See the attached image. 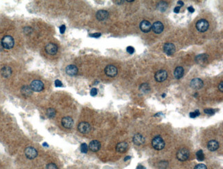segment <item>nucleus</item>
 <instances>
[{
	"label": "nucleus",
	"mask_w": 223,
	"mask_h": 169,
	"mask_svg": "<svg viewBox=\"0 0 223 169\" xmlns=\"http://www.w3.org/2000/svg\"><path fill=\"white\" fill-rule=\"evenodd\" d=\"M165 142H164L163 139L162 138L161 136L157 135L154 138L152 141V145H153V148L157 151H160L162 150L165 147Z\"/></svg>",
	"instance_id": "nucleus-1"
},
{
	"label": "nucleus",
	"mask_w": 223,
	"mask_h": 169,
	"mask_svg": "<svg viewBox=\"0 0 223 169\" xmlns=\"http://www.w3.org/2000/svg\"><path fill=\"white\" fill-rule=\"evenodd\" d=\"M189 157V151L187 148H181L176 153V158L179 161L184 162L188 159Z\"/></svg>",
	"instance_id": "nucleus-2"
},
{
	"label": "nucleus",
	"mask_w": 223,
	"mask_h": 169,
	"mask_svg": "<svg viewBox=\"0 0 223 169\" xmlns=\"http://www.w3.org/2000/svg\"><path fill=\"white\" fill-rule=\"evenodd\" d=\"M1 44L3 45L4 49H10L13 47L14 41L11 36H5L1 40Z\"/></svg>",
	"instance_id": "nucleus-3"
},
{
	"label": "nucleus",
	"mask_w": 223,
	"mask_h": 169,
	"mask_svg": "<svg viewBox=\"0 0 223 169\" xmlns=\"http://www.w3.org/2000/svg\"><path fill=\"white\" fill-rule=\"evenodd\" d=\"M196 29L200 32H205L208 30L209 24L207 20L201 19L196 23Z\"/></svg>",
	"instance_id": "nucleus-4"
},
{
	"label": "nucleus",
	"mask_w": 223,
	"mask_h": 169,
	"mask_svg": "<svg viewBox=\"0 0 223 169\" xmlns=\"http://www.w3.org/2000/svg\"><path fill=\"white\" fill-rule=\"evenodd\" d=\"M118 68L116 66H115L113 64H109L107 65L105 68V73L107 76L111 77V78H114L118 75Z\"/></svg>",
	"instance_id": "nucleus-5"
},
{
	"label": "nucleus",
	"mask_w": 223,
	"mask_h": 169,
	"mask_svg": "<svg viewBox=\"0 0 223 169\" xmlns=\"http://www.w3.org/2000/svg\"><path fill=\"white\" fill-rule=\"evenodd\" d=\"M30 87L32 91L41 92L44 89V84L41 80H34L31 82Z\"/></svg>",
	"instance_id": "nucleus-6"
},
{
	"label": "nucleus",
	"mask_w": 223,
	"mask_h": 169,
	"mask_svg": "<svg viewBox=\"0 0 223 169\" xmlns=\"http://www.w3.org/2000/svg\"><path fill=\"white\" fill-rule=\"evenodd\" d=\"M25 155L27 158L30 160H33L38 155V152L37 149L32 147H28L25 149Z\"/></svg>",
	"instance_id": "nucleus-7"
},
{
	"label": "nucleus",
	"mask_w": 223,
	"mask_h": 169,
	"mask_svg": "<svg viewBox=\"0 0 223 169\" xmlns=\"http://www.w3.org/2000/svg\"><path fill=\"white\" fill-rule=\"evenodd\" d=\"M91 127L87 122H81L78 126V130L82 133H88L90 132Z\"/></svg>",
	"instance_id": "nucleus-8"
},
{
	"label": "nucleus",
	"mask_w": 223,
	"mask_h": 169,
	"mask_svg": "<svg viewBox=\"0 0 223 169\" xmlns=\"http://www.w3.org/2000/svg\"><path fill=\"white\" fill-rule=\"evenodd\" d=\"M168 78V73L165 70H159L155 73V78L157 82H164Z\"/></svg>",
	"instance_id": "nucleus-9"
},
{
	"label": "nucleus",
	"mask_w": 223,
	"mask_h": 169,
	"mask_svg": "<svg viewBox=\"0 0 223 169\" xmlns=\"http://www.w3.org/2000/svg\"><path fill=\"white\" fill-rule=\"evenodd\" d=\"M58 49V46L56 45V44L52 43H49L47 44L45 47V51L48 54H49V55H55V54L57 53Z\"/></svg>",
	"instance_id": "nucleus-10"
},
{
	"label": "nucleus",
	"mask_w": 223,
	"mask_h": 169,
	"mask_svg": "<svg viewBox=\"0 0 223 169\" xmlns=\"http://www.w3.org/2000/svg\"><path fill=\"white\" fill-rule=\"evenodd\" d=\"M175 51H176V47L174 44L167 43H166L163 46V51L167 54L168 56H171L172 54L174 53Z\"/></svg>",
	"instance_id": "nucleus-11"
},
{
	"label": "nucleus",
	"mask_w": 223,
	"mask_h": 169,
	"mask_svg": "<svg viewBox=\"0 0 223 169\" xmlns=\"http://www.w3.org/2000/svg\"><path fill=\"white\" fill-rule=\"evenodd\" d=\"M62 126L66 129H71L74 126V120L70 116H65L61 121Z\"/></svg>",
	"instance_id": "nucleus-12"
},
{
	"label": "nucleus",
	"mask_w": 223,
	"mask_h": 169,
	"mask_svg": "<svg viewBox=\"0 0 223 169\" xmlns=\"http://www.w3.org/2000/svg\"><path fill=\"white\" fill-rule=\"evenodd\" d=\"M139 28H140L141 30L143 32L147 33V32H149L150 31L152 30V25L151 23L148 21L143 20L140 23Z\"/></svg>",
	"instance_id": "nucleus-13"
},
{
	"label": "nucleus",
	"mask_w": 223,
	"mask_h": 169,
	"mask_svg": "<svg viewBox=\"0 0 223 169\" xmlns=\"http://www.w3.org/2000/svg\"><path fill=\"white\" fill-rule=\"evenodd\" d=\"M164 26L163 24L160 21H156L152 26V30L155 34H161L163 31Z\"/></svg>",
	"instance_id": "nucleus-14"
},
{
	"label": "nucleus",
	"mask_w": 223,
	"mask_h": 169,
	"mask_svg": "<svg viewBox=\"0 0 223 169\" xmlns=\"http://www.w3.org/2000/svg\"><path fill=\"white\" fill-rule=\"evenodd\" d=\"M190 86L194 89H201L203 86V80L199 78H194L191 81Z\"/></svg>",
	"instance_id": "nucleus-15"
},
{
	"label": "nucleus",
	"mask_w": 223,
	"mask_h": 169,
	"mask_svg": "<svg viewBox=\"0 0 223 169\" xmlns=\"http://www.w3.org/2000/svg\"><path fill=\"white\" fill-rule=\"evenodd\" d=\"M133 143L137 146H140L145 143V138L140 133H137L133 138Z\"/></svg>",
	"instance_id": "nucleus-16"
},
{
	"label": "nucleus",
	"mask_w": 223,
	"mask_h": 169,
	"mask_svg": "<svg viewBox=\"0 0 223 169\" xmlns=\"http://www.w3.org/2000/svg\"><path fill=\"white\" fill-rule=\"evenodd\" d=\"M78 68L76 66L74 65V64H70L68 65L65 68V72L66 73L70 76H74L78 73Z\"/></svg>",
	"instance_id": "nucleus-17"
},
{
	"label": "nucleus",
	"mask_w": 223,
	"mask_h": 169,
	"mask_svg": "<svg viewBox=\"0 0 223 169\" xmlns=\"http://www.w3.org/2000/svg\"><path fill=\"white\" fill-rule=\"evenodd\" d=\"M128 148V143L126 142H121V143H118L116 146V151L117 152L120 153H124V152L127 151Z\"/></svg>",
	"instance_id": "nucleus-18"
},
{
	"label": "nucleus",
	"mask_w": 223,
	"mask_h": 169,
	"mask_svg": "<svg viewBox=\"0 0 223 169\" xmlns=\"http://www.w3.org/2000/svg\"><path fill=\"white\" fill-rule=\"evenodd\" d=\"M101 144L98 140H92L89 143V148L91 151L97 152L100 149Z\"/></svg>",
	"instance_id": "nucleus-19"
},
{
	"label": "nucleus",
	"mask_w": 223,
	"mask_h": 169,
	"mask_svg": "<svg viewBox=\"0 0 223 169\" xmlns=\"http://www.w3.org/2000/svg\"><path fill=\"white\" fill-rule=\"evenodd\" d=\"M109 16V14L107 10H99V11H98L96 13V18L99 21H105L107 19H108Z\"/></svg>",
	"instance_id": "nucleus-20"
},
{
	"label": "nucleus",
	"mask_w": 223,
	"mask_h": 169,
	"mask_svg": "<svg viewBox=\"0 0 223 169\" xmlns=\"http://www.w3.org/2000/svg\"><path fill=\"white\" fill-rule=\"evenodd\" d=\"M208 60V56L206 54H200V55L197 56L196 57V62L198 64H201V65H203L205 63H207Z\"/></svg>",
	"instance_id": "nucleus-21"
},
{
	"label": "nucleus",
	"mask_w": 223,
	"mask_h": 169,
	"mask_svg": "<svg viewBox=\"0 0 223 169\" xmlns=\"http://www.w3.org/2000/svg\"><path fill=\"white\" fill-rule=\"evenodd\" d=\"M207 148L209 151H215L219 148V144L216 140H210L207 144Z\"/></svg>",
	"instance_id": "nucleus-22"
},
{
	"label": "nucleus",
	"mask_w": 223,
	"mask_h": 169,
	"mask_svg": "<svg viewBox=\"0 0 223 169\" xmlns=\"http://www.w3.org/2000/svg\"><path fill=\"white\" fill-rule=\"evenodd\" d=\"M1 76L4 77V78H9V77L11 76L12 74V69L10 66H4L3 68H1Z\"/></svg>",
	"instance_id": "nucleus-23"
},
{
	"label": "nucleus",
	"mask_w": 223,
	"mask_h": 169,
	"mask_svg": "<svg viewBox=\"0 0 223 169\" xmlns=\"http://www.w3.org/2000/svg\"><path fill=\"white\" fill-rule=\"evenodd\" d=\"M174 74L175 78L178 79V80L181 79L183 76V74H184V69L181 66H178V67L175 68Z\"/></svg>",
	"instance_id": "nucleus-24"
},
{
	"label": "nucleus",
	"mask_w": 223,
	"mask_h": 169,
	"mask_svg": "<svg viewBox=\"0 0 223 169\" xmlns=\"http://www.w3.org/2000/svg\"><path fill=\"white\" fill-rule=\"evenodd\" d=\"M21 91H22V93L26 97H28V96L32 95V90L30 88V86H24L21 89Z\"/></svg>",
	"instance_id": "nucleus-25"
},
{
	"label": "nucleus",
	"mask_w": 223,
	"mask_h": 169,
	"mask_svg": "<svg viewBox=\"0 0 223 169\" xmlns=\"http://www.w3.org/2000/svg\"><path fill=\"white\" fill-rule=\"evenodd\" d=\"M168 8V4L165 1H160L159 4H157V8L158 10H159L160 11L164 12L166 11V9Z\"/></svg>",
	"instance_id": "nucleus-26"
},
{
	"label": "nucleus",
	"mask_w": 223,
	"mask_h": 169,
	"mask_svg": "<svg viewBox=\"0 0 223 169\" xmlns=\"http://www.w3.org/2000/svg\"><path fill=\"white\" fill-rule=\"evenodd\" d=\"M46 114H47V116H48L49 118H52L56 116V112L55 109L50 108H48V109H47V112H46Z\"/></svg>",
	"instance_id": "nucleus-27"
},
{
	"label": "nucleus",
	"mask_w": 223,
	"mask_h": 169,
	"mask_svg": "<svg viewBox=\"0 0 223 169\" xmlns=\"http://www.w3.org/2000/svg\"><path fill=\"white\" fill-rule=\"evenodd\" d=\"M196 158H197V160L200 162L203 161V160H205V155H204L203 151H202V150H199V151H197Z\"/></svg>",
	"instance_id": "nucleus-28"
},
{
	"label": "nucleus",
	"mask_w": 223,
	"mask_h": 169,
	"mask_svg": "<svg viewBox=\"0 0 223 169\" xmlns=\"http://www.w3.org/2000/svg\"><path fill=\"white\" fill-rule=\"evenodd\" d=\"M139 89H140V91L143 92V93H148V92L150 91V86L148 84L144 83V84H142L140 86Z\"/></svg>",
	"instance_id": "nucleus-29"
},
{
	"label": "nucleus",
	"mask_w": 223,
	"mask_h": 169,
	"mask_svg": "<svg viewBox=\"0 0 223 169\" xmlns=\"http://www.w3.org/2000/svg\"><path fill=\"white\" fill-rule=\"evenodd\" d=\"M88 146L86 143H82L80 146V151L82 153H87L88 151Z\"/></svg>",
	"instance_id": "nucleus-30"
},
{
	"label": "nucleus",
	"mask_w": 223,
	"mask_h": 169,
	"mask_svg": "<svg viewBox=\"0 0 223 169\" xmlns=\"http://www.w3.org/2000/svg\"><path fill=\"white\" fill-rule=\"evenodd\" d=\"M199 115H200V112H199V110H196L195 112H191V113L189 114V116L192 118H194L196 117V116H199Z\"/></svg>",
	"instance_id": "nucleus-31"
},
{
	"label": "nucleus",
	"mask_w": 223,
	"mask_h": 169,
	"mask_svg": "<svg viewBox=\"0 0 223 169\" xmlns=\"http://www.w3.org/2000/svg\"><path fill=\"white\" fill-rule=\"evenodd\" d=\"M204 112L205 114H208V115H213L215 113V111L213 109H212V108H208V109H205L204 110Z\"/></svg>",
	"instance_id": "nucleus-32"
},
{
	"label": "nucleus",
	"mask_w": 223,
	"mask_h": 169,
	"mask_svg": "<svg viewBox=\"0 0 223 169\" xmlns=\"http://www.w3.org/2000/svg\"><path fill=\"white\" fill-rule=\"evenodd\" d=\"M46 169H58V168L55 164L49 163L46 166Z\"/></svg>",
	"instance_id": "nucleus-33"
},
{
	"label": "nucleus",
	"mask_w": 223,
	"mask_h": 169,
	"mask_svg": "<svg viewBox=\"0 0 223 169\" xmlns=\"http://www.w3.org/2000/svg\"><path fill=\"white\" fill-rule=\"evenodd\" d=\"M194 169H207V166L203 164H199L195 166Z\"/></svg>",
	"instance_id": "nucleus-34"
},
{
	"label": "nucleus",
	"mask_w": 223,
	"mask_h": 169,
	"mask_svg": "<svg viewBox=\"0 0 223 169\" xmlns=\"http://www.w3.org/2000/svg\"><path fill=\"white\" fill-rule=\"evenodd\" d=\"M126 51H127V52H128V53L133 54V53H134V51H135V49H134V47H131V46H128V47L126 48Z\"/></svg>",
	"instance_id": "nucleus-35"
},
{
	"label": "nucleus",
	"mask_w": 223,
	"mask_h": 169,
	"mask_svg": "<svg viewBox=\"0 0 223 169\" xmlns=\"http://www.w3.org/2000/svg\"><path fill=\"white\" fill-rule=\"evenodd\" d=\"M90 94L92 97H95V96L97 95V94H98V90L95 88H93L91 90Z\"/></svg>",
	"instance_id": "nucleus-36"
},
{
	"label": "nucleus",
	"mask_w": 223,
	"mask_h": 169,
	"mask_svg": "<svg viewBox=\"0 0 223 169\" xmlns=\"http://www.w3.org/2000/svg\"><path fill=\"white\" fill-rule=\"evenodd\" d=\"M54 84H55V86L56 87H62V84L61 81H60V80H56L55 81Z\"/></svg>",
	"instance_id": "nucleus-37"
},
{
	"label": "nucleus",
	"mask_w": 223,
	"mask_h": 169,
	"mask_svg": "<svg viewBox=\"0 0 223 169\" xmlns=\"http://www.w3.org/2000/svg\"><path fill=\"white\" fill-rule=\"evenodd\" d=\"M89 36L93 37V38H99L101 36V34L100 33H94V34H89Z\"/></svg>",
	"instance_id": "nucleus-38"
},
{
	"label": "nucleus",
	"mask_w": 223,
	"mask_h": 169,
	"mask_svg": "<svg viewBox=\"0 0 223 169\" xmlns=\"http://www.w3.org/2000/svg\"><path fill=\"white\" fill-rule=\"evenodd\" d=\"M65 30H66V27L65 25H62V26H61L59 28V30H60V34H64V32H65Z\"/></svg>",
	"instance_id": "nucleus-39"
},
{
	"label": "nucleus",
	"mask_w": 223,
	"mask_h": 169,
	"mask_svg": "<svg viewBox=\"0 0 223 169\" xmlns=\"http://www.w3.org/2000/svg\"><path fill=\"white\" fill-rule=\"evenodd\" d=\"M24 30H25V33H30L31 31H32V29H31L30 28H29V27H26V28H24Z\"/></svg>",
	"instance_id": "nucleus-40"
},
{
	"label": "nucleus",
	"mask_w": 223,
	"mask_h": 169,
	"mask_svg": "<svg viewBox=\"0 0 223 169\" xmlns=\"http://www.w3.org/2000/svg\"><path fill=\"white\" fill-rule=\"evenodd\" d=\"M180 9H181L180 6H176V7H175L174 8V12H175V13H179V12H180Z\"/></svg>",
	"instance_id": "nucleus-41"
},
{
	"label": "nucleus",
	"mask_w": 223,
	"mask_h": 169,
	"mask_svg": "<svg viewBox=\"0 0 223 169\" xmlns=\"http://www.w3.org/2000/svg\"><path fill=\"white\" fill-rule=\"evenodd\" d=\"M187 10H188L189 12H194V8L192 6H189V7L187 8Z\"/></svg>",
	"instance_id": "nucleus-42"
},
{
	"label": "nucleus",
	"mask_w": 223,
	"mask_h": 169,
	"mask_svg": "<svg viewBox=\"0 0 223 169\" xmlns=\"http://www.w3.org/2000/svg\"><path fill=\"white\" fill-rule=\"evenodd\" d=\"M222 85H223V82H220V85H219V89H220V91H221V92L223 91V86Z\"/></svg>",
	"instance_id": "nucleus-43"
},
{
	"label": "nucleus",
	"mask_w": 223,
	"mask_h": 169,
	"mask_svg": "<svg viewBox=\"0 0 223 169\" xmlns=\"http://www.w3.org/2000/svg\"><path fill=\"white\" fill-rule=\"evenodd\" d=\"M136 169H146V168L143 166L141 165V164H139V165L137 166Z\"/></svg>",
	"instance_id": "nucleus-44"
},
{
	"label": "nucleus",
	"mask_w": 223,
	"mask_h": 169,
	"mask_svg": "<svg viewBox=\"0 0 223 169\" xmlns=\"http://www.w3.org/2000/svg\"><path fill=\"white\" fill-rule=\"evenodd\" d=\"M3 49H4L3 45H2V44H1V41H0V52L3 51Z\"/></svg>",
	"instance_id": "nucleus-45"
},
{
	"label": "nucleus",
	"mask_w": 223,
	"mask_h": 169,
	"mask_svg": "<svg viewBox=\"0 0 223 169\" xmlns=\"http://www.w3.org/2000/svg\"><path fill=\"white\" fill-rule=\"evenodd\" d=\"M115 3L120 4H122V3H124V1H115Z\"/></svg>",
	"instance_id": "nucleus-46"
},
{
	"label": "nucleus",
	"mask_w": 223,
	"mask_h": 169,
	"mask_svg": "<svg viewBox=\"0 0 223 169\" xmlns=\"http://www.w3.org/2000/svg\"><path fill=\"white\" fill-rule=\"evenodd\" d=\"M43 147H48V144H47V143H43Z\"/></svg>",
	"instance_id": "nucleus-47"
},
{
	"label": "nucleus",
	"mask_w": 223,
	"mask_h": 169,
	"mask_svg": "<svg viewBox=\"0 0 223 169\" xmlns=\"http://www.w3.org/2000/svg\"><path fill=\"white\" fill-rule=\"evenodd\" d=\"M177 4H180V6H183V1H179L178 2H177Z\"/></svg>",
	"instance_id": "nucleus-48"
},
{
	"label": "nucleus",
	"mask_w": 223,
	"mask_h": 169,
	"mask_svg": "<svg viewBox=\"0 0 223 169\" xmlns=\"http://www.w3.org/2000/svg\"><path fill=\"white\" fill-rule=\"evenodd\" d=\"M131 159V156H127V157L125 158L124 159V161H127L128 160H130Z\"/></svg>",
	"instance_id": "nucleus-49"
},
{
	"label": "nucleus",
	"mask_w": 223,
	"mask_h": 169,
	"mask_svg": "<svg viewBox=\"0 0 223 169\" xmlns=\"http://www.w3.org/2000/svg\"><path fill=\"white\" fill-rule=\"evenodd\" d=\"M166 97V94H163V95H162V97Z\"/></svg>",
	"instance_id": "nucleus-50"
}]
</instances>
